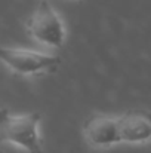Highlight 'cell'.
Instances as JSON below:
<instances>
[{
    "label": "cell",
    "mask_w": 151,
    "mask_h": 153,
    "mask_svg": "<svg viewBox=\"0 0 151 153\" xmlns=\"http://www.w3.org/2000/svg\"><path fill=\"white\" fill-rule=\"evenodd\" d=\"M27 31L33 40L48 48H61L67 37L62 18L49 1L43 0L27 21Z\"/></svg>",
    "instance_id": "2"
},
{
    "label": "cell",
    "mask_w": 151,
    "mask_h": 153,
    "mask_svg": "<svg viewBox=\"0 0 151 153\" xmlns=\"http://www.w3.org/2000/svg\"><path fill=\"white\" fill-rule=\"evenodd\" d=\"M0 61L15 74L37 76L53 71L61 64V58L52 53L22 48L0 46Z\"/></svg>",
    "instance_id": "3"
},
{
    "label": "cell",
    "mask_w": 151,
    "mask_h": 153,
    "mask_svg": "<svg viewBox=\"0 0 151 153\" xmlns=\"http://www.w3.org/2000/svg\"><path fill=\"white\" fill-rule=\"evenodd\" d=\"M117 131L120 143H148L151 141V113L144 110H132L117 116Z\"/></svg>",
    "instance_id": "5"
},
{
    "label": "cell",
    "mask_w": 151,
    "mask_h": 153,
    "mask_svg": "<svg viewBox=\"0 0 151 153\" xmlns=\"http://www.w3.org/2000/svg\"><path fill=\"white\" fill-rule=\"evenodd\" d=\"M0 141L18 146L27 153H43L40 114H13L0 107Z\"/></svg>",
    "instance_id": "1"
},
{
    "label": "cell",
    "mask_w": 151,
    "mask_h": 153,
    "mask_svg": "<svg viewBox=\"0 0 151 153\" xmlns=\"http://www.w3.org/2000/svg\"><path fill=\"white\" fill-rule=\"evenodd\" d=\"M83 137L92 147H110L120 143L117 131V117L94 113L83 123Z\"/></svg>",
    "instance_id": "4"
}]
</instances>
